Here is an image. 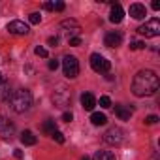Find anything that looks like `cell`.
<instances>
[{"label":"cell","instance_id":"1","mask_svg":"<svg viewBox=\"0 0 160 160\" xmlns=\"http://www.w3.org/2000/svg\"><path fill=\"white\" fill-rule=\"evenodd\" d=\"M158 75L152 70H141L134 75V81H132V92L139 98L143 96H152L158 91Z\"/></svg>","mask_w":160,"mask_h":160},{"label":"cell","instance_id":"2","mask_svg":"<svg viewBox=\"0 0 160 160\" xmlns=\"http://www.w3.org/2000/svg\"><path fill=\"white\" fill-rule=\"evenodd\" d=\"M8 102H10V108L15 113H25V111H28L32 108V94L27 89H19L10 96Z\"/></svg>","mask_w":160,"mask_h":160},{"label":"cell","instance_id":"3","mask_svg":"<svg viewBox=\"0 0 160 160\" xmlns=\"http://www.w3.org/2000/svg\"><path fill=\"white\" fill-rule=\"evenodd\" d=\"M104 143H108V145H113V147H119L122 141H124V132H122V128H119V126H111V128H108L106 132H104Z\"/></svg>","mask_w":160,"mask_h":160},{"label":"cell","instance_id":"4","mask_svg":"<svg viewBox=\"0 0 160 160\" xmlns=\"http://www.w3.org/2000/svg\"><path fill=\"white\" fill-rule=\"evenodd\" d=\"M62 72L68 79H73V77L79 75V62L73 55H66L62 58Z\"/></svg>","mask_w":160,"mask_h":160},{"label":"cell","instance_id":"5","mask_svg":"<svg viewBox=\"0 0 160 160\" xmlns=\"http://www.w3.org/2000/svg\"><path fill=\"white\" fill-rule=\"evenodd\" d=\"M70 100H72L70 89H66L64 85H57V89L53 91V102H55V106L66 108V106H70Z\"/></svg>","mask_w":160,"mask_h":160},{"label":"cell","instance_id":"6","mask_svg":"<svg viewBox=\"0 0 160 160\" xmlns=\"http://www.w3.org/2000/svg\"><path fill=\"white\" fill-rule=\"evenodd\" d=\"M91 68H92L96 73H106V72H109L111 62H109L106 57H102L100 53H92V55H91Z\"/></svg>","mask_w":160,"mask_h":160},{"label":"cell","instance_id":"7","mask_svg":"<svg viewBox=\"0 0 160 160\" xmlns=\"http://www.w3.org/2000/svg\"><path fill=\"white\" fill-rule=\"evenodd\" d=\"M138 32H139L141 36H145V38H156V36L160 34V21H158V19H151V21H147L145 25H141V27L138 28Z\"/></svg>","mask_w":160,"mask_h":160},{"label":"cell","instance_id":"8","mask_svg":"<svg viewBox=\"0 0 160 160\" xmlns=\"http://www.w3.org/2000/svg\"><path fill=\"white\" fill-rule=\"evenodd\" d=\"M15 134V126L12 121H8L6 117H0V138L2 139H12Z\"/></svg>","mask_w":160,"mask_h":160},{"label":"cell","instance_id":"9","mask_svg":"<svg viewBox=\"0 0 160 160\" xmlns=\"http://www.w3.org/2000/svg\"><path fill=\"white\" fill-rule=\"evenodd\" d=\"M60 28H64V34L68 36V40H70V38H75V34H79V30H81L79 23L73 21V19H64V21L60 23Z\"/></svg>","mask_w":160,"mask_h":160},{"label":"cell","instance_id":"10","mask_svg":"<svg viewBox=\"0 0 160 160\" xmlns=\"http://www.w3.org/2000/svg\"><path fill=\"white\" fill-rule=\"evenodd\" d=\"M6 28H8V32H10V34H17V36H25V34H28V32H30L28 25H27V23H23V21H10Z\"/></svg>","mask_w":160,"mask_h":160},{"label":"cell","instance_id":"11","mask_svg":"<svg viewBox=\"0 0 160 160\" xmlns=\"http://www.w3.org/2000/svg\"><path fill=\"white\" fill-rule=\"evenodd\" d=\"M122 17H124V10H122V6H121V4H113V6H111V12H109V21L117 25V23L122 21Z\"/></svg>","mask_w":160,"mask_h":160},{"label":"cell","instance_id":"12","mask_svg":"<svg viewBox=\"0 0 160 160\" xmlns=\"http://www.w3.org/2000/svg\"><path fill=\"white\" fill-rule=\"evenodd\" d=\"M104 43H106L108 47H119V45L122 43V34H121V32H109V34H106Z\"/></svg>","mask_w":160,"mask_h":160},{"label":"cell","instance_id":"13","mask_svg":"<svg viewBox=\"0 0 160 160\" xmlns=\"http://www.w3.org/2000/svg\"><path fill=\"white\" fill-rule=\"evenodd\" d=\"M128 12H130V15H132L134 19H143V17L147 15V8H145L143 4H138V2H136V4H130V10H128Z\"/></svg>","mask_w":160,"mask_h":160},{"label":"cell","instance_id":"14","mask_svg":"<svg viewBox=\"0 0 160 160\" xmlns=\"http://www.w3.org/2000/svg\"><path fill=\"white\" fill-rule=\"evenodd\" d=\"M81 106H83V109L92 111L94 106H96V98H94V94H91V92H83V94H81Z\"/></svg>","mask_w":160,"mask_h":160},{"label":"cell","instance_id":"15","mask_svg":"<svg viewBox=\"0 0 160 160\" xmlns=\"http://www.w3.org/2000/svg\"><path fill=\"white\" fill-rule=\"evenodd\" d=\"M115 115H117L121 121H128L130 115H132V109H130V108H124V106H115Z\"/></svg>","mask_w":160,"mask_h":160},{"label":"cell","instance_id":"16","mask_svg":"<svg viewBox=\"0 0 160 160\" xmlns=\"http://www.w3.org/2000/svg\"><path fill=\"white\" fill-rule=\"evenodd\" d=\"M36 141H38V139H36V136H34L30 130H25V132L21 134V143H23V145H36Z\"/></svg>","mask_w":160,"mask_h":160},{"label":"cell","instance_id":"17","mask_svg":"<svg viewBox=\"0 0 160 160\" xmlns=\"http://www.w3.org/2000/svg\"><path fill=\"white\" fill-rule=\"evenodd\" d=\"M10 96H12L10 83L2 79V83H0V100H10Z\"/></svg>","mask_w":160,"mask_h":160},{"label":"cell","instance_id":"18","mask_svg":"<svg viewBox=\"0 0 160 160\" xmlns=\"http://www.w3.org/2000/svg\"><path fill=\"white\" fill-rule=\"evenodd\" d=\"M91 122H92L94 126H102V124H106V122H108V117H106L104 113L96 111V113H92V115H91Z\"/></svg>","mask_w":160,"mask_h":160},{"label":"cell","instance_id":"19","mask_svg":"<svg viewBox=\"0 0 160 160\" xmlns=\"http://www.w3.org/2000/svg\"><path fill=\"white\" fill-rule=\"evenodd\" d=\"M92 160H115V154L111 151H96Z\"/></svg>","mask_w":160,"mask_h":160},{"label":"cell","instance_id":"20","mask_svg":"<svg viewBox=\"0 0 160 160\" xmlns=\"http://www.w3.org/2000/svg\"><path fill=\"white\" fill-rule=\"evenodd\" d=\"M55 130H57V126H55V121H51V119L42 124V132H43V134H49V136H51Z\"/></svg>","mask_w":160,"mask_h":160},{"label":"cell","instance_id":"21","mask_svg":"<svg viewBox=\"0 0 160 160\" xmlns=\"http://www.w3.org/2000/svg\"><path fill=\"white\" fill-rule=\"evenodd\" d=\"M100 108H104V109L111 108V100H109V96H100Z\"/></svg>","mask_w":160,"mask_h":160},{"label":"cell","instance_id":"22","mask_svg":"<svg viewBox=\"0 0 160 160\" xmlns=\"http://www.w3.org/2000/svg\"><path fill=\"white\" fill-rule=\"evenodd\" d=\"M51 138H53L57 143H64V134H62V132H58V130H55V132L51 134Z\"/></svg>","mask_w":160,"mask_h":160},{"label":"cell","instance_id":"23","mask_svg":"<svg viewBox=\"0 0 160 160\" xmlns=\"http://www.w3.org/2000/svg\"><path fill=\"white\" fill-rule=\"evenodd\" d=\"M28 19H30V23H32V25H38V23L42 21V15H40L38 12H34V13H30V15H28Z\"/></svg>","mask_w":160,"mask_h":160},{"label":"cell","instance_id":"24","mask_svg":"<svg viewBox=\"0 0 160 160\" xmlns=\"http://www.w3.org/2000/svg\"><path fill=\"white\" fill-rule=\"evenodd\" d=\"M34 53H36L38 57H42V58H47V57H49V53H47V49H45V47H36V49H34Z\"/></svg>","mask_w":160,"mask_h":160},{"label":"cell","instance_id":"25","mask_svg":"<svg viewBox=\"0 0 160 160\" xmlns=\"http://www.w3.org/2000/svg\"><path fill=\"white\" fill-rule=\"evenodd\" d=\"M68 42H70V45H72V47H77V45H81V38H79V36H75V38H70Z\"/></svg>","mask_w":160,"mask_h":160},{"label":"cell","instance_id":"26","mask_svg":"<svg viewBox=\"0 0 160 160\" xmlns=\"http://www.w3.org/2000/svg\"><path fill=\"white\" fill-rule=\"evenodd\" d=\"M64 8H66L64 2H53V10L55 12H64Z\"/></svg>","mask_w":160,"mask_h":160},{"label":"cell","instance_id":"27","mask_svg":"<svg viewBox=\"0 0 160 160\" xmlns=\"http://www.w3.org/2000/svg\"><path fill=\"white\" fill-rule=\"evenodd\" d=\"M130 49H145V43L143 42H132L130 43Z\"/></svg>","mask_w":160,"mask_h":160},{"label":"cell","instance_id":"28","mask_svg":"<svg viewBox=\"0 0 160 160\" xmlns=\"http://www.w3.org/2000/svg\"><path fill=\"white\" fill-rule=\"evenodd\" d=\"M72 119H73V115H72L70 111H64V113H62V121H64V122H72Z\"/></svg>","mask_w":160,"mask_h":160},{"label":"cell","instance_id":"29","mask_svg":"<svg viewBox=\"0 0 160 160\" xmlns=\"http://www.w3.org/2000/svg\"><path fill=\"white\" fill-rule=\"evenodd\" d=\"M145 122H147V124H156V122H158V117H156V115H149V117L145 119Z\"/></svg>","mask_w":160,"mask_h":160},{"label":"cell","instance_id":"30","mask_svg":"<svg viewBox=\"0 0 160 160\" xmlns=\"http://www.w3.org/2000/svg\"><path fill=\"white\" fill-rule=\"evenodd\" d=\"M47 42H49V45H58V38H57V36H51Z\"/></svg>","mask_w":160,"mask_h":160},{"label":"cell","instance_id":"31","mask_svg":"<svg viewBox=\"0 0 160 160\" xmlns=\"http://www.w3.org/2000/svg\"><path fill=\"white\" fill-rule=\"evenodd\" d=\"M58 68V60H49V70H57Z\"/></svg>","mask_w":160,"mask_h":160},{"label":"cell","instance_id":"32","mask_svg":"<svg viewBox=\"0 0 160 160\" xmlns=\"http://www.w3.org/2000/svg\"><path fill=\"white\" fill-rule=\"evenodd\" d=\"M13 156L21 160V158H23V151H21V149H15V151H13Z\"/></svg>","mask_w":160,"mask_h":160},{"label":"cell","instance_id":"33","mask_svg":"<svg viewBox=\"0 0 160 160\" xmlns=\"http://www.w3.org/2000/svg\"><path fill=\"white\" fill-rule=\"evenodd\" d=\"M151 8H152L154 12H158V10H160V2H158V0H154V2L151 4Z\"/></svg>","mask_w":160,"mask_h":160},{"label":"cell","instance_id":"34","mask_svg":"<svg viewBox=\"0 0 160 160\" xmlns=\"http://www.w3.org/2000/svg\"><path fill=\"white\" fill-rule=\"evenodd\" d=\"M43 8H45V10H53V2H45Z\"/></svg>","mask_w":160,"mask_h":160},{"label":"cell","instance_id":"35","mask_svg":"<svg viewBox=\"0 0 160 160\" xmlns=\"http://www.w3.org/2000/svg\"><path fill=\"white\" fill-rule=\"evenodd\" d=\"M81 160H91V158H89V156H83V158H81Z\"/></svg>","mask_w":160,"mask_h":160},{"label":"cell","instance_id":"36","mask_svg":"<svg viewBox=\"0 0 160 160\" xmlns=\"http://www.w3.org/2000/svg\"><path fill=\"white\" fill-rule=\"evenodd\" d=\"M0 83H2V73H0Z\"/></svg>","mask_w":160,"mask_h":160}]
</instances>
